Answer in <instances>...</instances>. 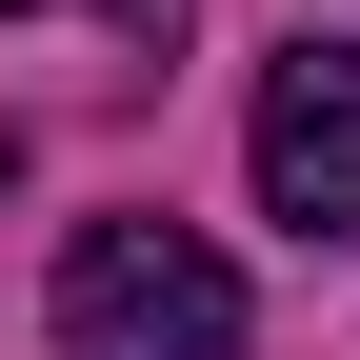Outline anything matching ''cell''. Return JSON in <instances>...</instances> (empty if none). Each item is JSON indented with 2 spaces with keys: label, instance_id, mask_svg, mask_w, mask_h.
I'll use <instances>...</instances> for the list:
<instances>
[{
  "label": "cell",
  "instance_id": "1",
  "mask_svg": "<svg viewBox=\"0 0 360 360\" xmlns=\"http://www.w3.org/2000/svg\"><path fill=\"white\" fill-rule=\"evenodd\" d=\"M60 360H240V260L200 220H80L60 240Z\"/></svg>",
  "mask_w": 360,
  "mask_h": 360
},
{
  "label": "cell",
  "instance_id": "3",
  "mask_svg": "<svg viewBox=\"0 0 360 360\" xmlns=\"http://www.w3.org/2000/svg\"><path fill=\"white\" fill-rule=\"evenodd\" d=\"M0 20H20V0H0Z\"/></svg>",
  "mask_w": 360,
  "mask_h": 360
},
{
  "label": "cell",
  "instance_id": "2",
  "mask_svg": "<svg viewBox=\"0 0 360 360\" xmlns=\"http://www.w3.org/2000/svg\"><path fill=\"white\" fill-rule=\"evenodd\" d=\"M240 160H260V220H300V240H360V40H281V60H260Z\"/></svg>",
  "mask_w": 360,
  "mask_h": 360
}]
</instances>
